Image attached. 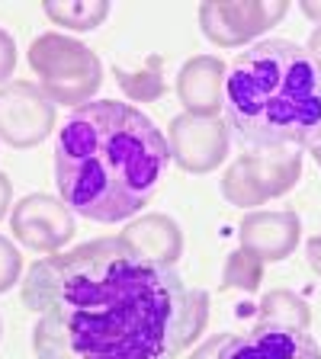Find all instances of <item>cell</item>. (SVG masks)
I'll return each mask as SVG.
<instances>
[{
    "mask_svg": "<svg viewBox=\"0 0 321 359\" xmlns=\"http://www.w3.org/2000/svg\"><path fill=\"white\" fill-rule=\"evenodd\" d=\"M36 311V359H180L209 324V295L122 238L32 263L20 289Z\"/></svg>",
    "mask_w": 321,
    "mask_h": 359,
    "instance_id": "cell-1",
    "label": "cell"
},
{
    "mask_svg": "<svg viewBox=\"0 0 321 359\" xmlns=\"http://www.w3.org/2000/svg\"><path fill=\"white\" fill-rule=\"evenodd\" d=\"M171 164L167 135L138 106L93 100L71 109L55 142V183L71 212L126 222L157 193Z\"/></svg>",
    "mask_w": 321,
    "mask_h": 359,
    "instance_id": "cell-2",
    "label": "cell"
},
{
    "mask_svg": "<svg viewBox=\"0 0 321 359\" xmlns=\"http://www.w3.org/2000/svg\"><path fill=\"white\" fill-rule=\"evenodd\" d=\"M222 109L241 148H308L321 135V65L289 39H263L228 67Z\"/></svg>",
    "mask_w": 321,
    "mask_h": 359,
    "instance_id": "cell-3",
    "label": "cell"
},
{
    "mask_svg": "<svg viewBox=\"0 0 321 359\" xmlns=\"http://www.w3.org/2000/svg\"><path fill=\"white\" fill-rule=\"evenodd\" d=\"M30 67L52 103L81 109L103 83V65L93 48L71 36L45 32L30 45Z\"/></svg>",
    "mask_w": 321,
    "mask_h": 359,
    "instance_id": "cell-4",
    "label": "cell"
},
{
    "mask_svg": "<svg viewBox=\"0 0 321 359\" xmlns=\"http://www.w3.org/2000/svg\"><path fill=\"white\" fill-rule=\"evenodd\" d=\"M299 151H247L222 177V196L238 209H257L299 183Z\"/></svg>",
    "mask_w": 321,
    "mask_h": 359,
    "instance_id": "cell-5",
    "label": "cell"
},
{
    "mask_svg": "<svg viewBox=\"0 0 321 359\" xmlns=\"http://www.w3.org/2000/svg\"><path fill=\"white\" fill-rule=\"evenodd\" d=\"M55 132V103L32 81L0 87V138L10 148H36Z\"/></svg>",
    "mask_w": 321,
    "mask_h": 359,
    "instance_id": "cell-6",
    "label": "cell"
},
{
    "mask_svg": "<svg viewBox=\"0 0 321 359\" xmlns=\"http://www.w3.org/2000/svg\"><path fill=\"white\" fill-rule=\"evenodd\" d=\"M228 126L218 116L180 112L167 126L171 161L187 173H209L228 157Z\"/></svg>",
    "mask_w": 321,
    "mask_h": 359,
    "instance_id": "cell-7",
    "label": "cell"
},
{
    "mask_svg": "<svg viewBox=\"0 0 321 359\" xmlns=\"http://www.w3.org/2000/svg\"><path fill=\"white\" fill-rule=\"evenodd\" d=\"M13 238L36 254H58L67 241L74 238V215L61 199L48 193H32L16 202L10 212Z\"/></svg>",
    "mask_w": 321,
    "mask_h": 359,
    "instance_id": "cell-8",
    "label": "cell"
},
{
    "mask_svg": "<svg viewBox=\"0 0 321 359\" xmlns=\"http://www.w3.org/2000/svg\"><path fill=\"white\" fill-rule=\"evenodd\" d=\"M286 4H202L199 26L202 36L222 48L251 42L263 29L277 26L286 16Z\"/></svg>",
    "mask_w": 321,
    "mask_h": 359,
    "instance_id": "cell-9",
    "label": "cell"
},
{
    "mask_svg": "<svg viewBox=\"0 0 321 359\" xmlns=\"http://www.w3.org/2000/svg\"><path fill=\"white\" fill-rule=\"evenodd\" d=\"M218 359H321V346L308 330L257 324L244 334H228Z\"/></svg>",
    "mask_w": 321,
    "mask_h": 359,
    "instance_id": "cell-10",
    "label": "cell"
},
{
    "mask_svg": "<svg viewBox=\"0 0 321 359\" xmlns=\"http://www.w3.org/2000/svg\"><path fill=\"white\" fill-rule=\"evenodd\" d=\"M302 222L292 209L247 212L241 222V250L261 263H280L299 247Z\"/></svg>",
    "mask_w": 321,
    "mask_h": 359,
    "instance_id": "cell-11",
    "label": "cell"
},
{
    "mask_svg": "<svg viewBox=\"0 0 321 359\" xmlns=\"http://www.w3.org/2000/svg\"><path fill=\"white\" fill-rule=\"evenodd\" d=\"M225 65L216 55H196L177 74V97L190 116H218L225 100Z\"/></svg>",
    "mask_w": 321,
    "mask_h": 359,
    "instance_id": "cell-12",
    "label": "cell"
},
{
    "mask_svg": "<svg viewBox=\"0 0 321 359\" xmlns=\"http://www.w3.org/2000/svg\"><path fill=\"white\" fill-rule=\"evenodd\" d=\"M132 250H138L142 257L155 263H164L173 266L183 254V234H180V224L167 215H142L129 224L126 231L119 234Z\"/></svg>",
    "mask_w": 321,
    "mask_h": 359,
    "instance_id": "cell-13",
    "label": "cell"
},
{
    "mask_svg": "<svg viewBox=\"0 0 321 359\" xmlns=\"http://www.w3.org/2000/svg\"><path fill=\"white\" fill-rule=\"evenodd\" d=\"M112 74H116V81H119L122 93H126L129 100H135V103H151V100H157V97H164L167 93L164 65H161L157 55H151L138 71H126L122 65H116L112 67Z\"/></svg>",
    "mask_w": 321,
    "mask_h": 359,
    "instance_id": "cell-14",
    "label": "cell"
},
{
    "mask_svg": "<svg viewBox=\"0 0 321 359\" xmlns=\"http://www.w3.org/2000/svg\"><path fill=\"white\" fill-rule=\"evenodd\" d=\"M261 324H277V327L308 330L312 327V311L308 305L289 289H273L261 302Z\"/></svg>",
    "mask_w": 321,
    "mask_h": 359,
    "instance_id": "cell-15",
    "label": "cell"
},
{
    "mask_svg": "<svg viewBox=\"0 0 321 359\" xmlns=\"http://www.w3.org/2000/svg\"><path fill=\"white\" fill-rule=\"evenodd\" d=\"M45 16L52 22H58V26H65V29H97L100 22L110 16V4H103V0H90V4H55V0H45L42 4Z\"/></svg>",
    "mask_w": 321,
    "mask_h": 359,
    "instance_id": "cell-16",
    "label": "cell"
},
{
    "mask_svg": "<svg viewBox=\"0 0 321 359\" xmlns=\"http://www.w3.org/2000/svg\"><path fill=\"white\" fill-rule=\"evenodd\" d=\"M263 279V263L254 260V257L247 254V250H235L228 260H225V269H222V285L218 289H257Z\"/></svg>",
    "mask_w": 321,
    "mask_h": 359,
    "instance_id": "cell-17",
    "label": "cell"
},
{
    "mask_svg": "<svg viewBox=\"0 0 321 359\" xmlns=\"http://www.w3.org/2000/svg\"><path fill=\"white\" fill-rule=\"evenodd\" d=\"M20 273H22L20 250L0 234V295H4L7 289H13L16 279H20Z\"/></svg>",
    "mask_w": 321,
    "mask_h": 359,
    "instance_id": "cell-18",
    "label": "cell"
},
{
    "mask_svg": "<svg viewBox=\"0 0 321 359\" xmlns=\"http://www.w3.org/2000/svg\"><path fill=\"white\" fill-rule=\"evenodd\" d=\"M16 71V42L7 29H0V83H10Z\"/></svg>",
    "mask_w": 321,
    "mask_h": 359,
    "instance_id": "cell-19",
    "label": "cell"
},
{
    "mask_svg": "<svg viewBox=\"0 0 321 359\" xmlns=\"http://www.w3.org/2000/svg\"><path fill=\"white\" fill-rule=\"evenodd\" d=\"M225 340H228V334H216V337H209V340H206L202 346H196L193 356H190V359H218V356H222Z\"/></svg>",
    "mask_w": 321,
    "mask_h": 359,
    "instance_id": "cell-20",
    "label": "cell"
},
{
    "mask_svg": "<svg viewBox=\"0 0 321 359\" xmlns=\"http://www.w3.org/2000/svg\"><path fill=\"white\" fill-rule=\"evenodd\" d=\"M13 205V183L7 173H0V218L7 215V209Z\"/></svg>",
    "mask_w": 321,
    "mask_h": 359,
    "instance_id": "cell-21",
    "label": "cell"
},
{
    "mask_svg": "<svg viewBox=\"0 0 321 359\" xmlns=\"http://www.w3.org/2000/svg\"><path fill=\"white\" fill-rule=\"evenodd\" d=\"M306 257H308V266L315 269L321 276V234H315L312 241H308V247H306Z\"/></svg>",
    "mask_w": 321,
    "mask_h": 359,
    "instance_id": "cell-22",
    "label": "cell"
},
{
    "mask_svg": "<svg viewBox=\"0 0 321 359\" xmlns=\"http://www.w3.org/2000/svg\"><path fill=\"white\" fill-rule=\"evenodd\" d=\"M308 55H312L315 61H321V26L312 32V39H308Z\"/></svg>",
    "mask_w": 321,
    "mask_h": 359,
    "instance_id": "cell-23",
    "label": "cell"
},
{
    "mask_svg": "<svg viewBox=\"0 0 321 359\" xmlns=\"http://www.w3.org/2000/svg\"><path fill=\"white\" fill-rule=\"evenodd\" d=\"M302 13H306L308 20L321 22V4H302Z\"/></svg>",
    "mask_w": 321,
    "mask_h": 359,
    "instance_id": "cell-24",
    "label": "cell"
},
{
    "mask_svg": "<svg viewBox=\"0 0 321 359\" xmlns=\"http://www.w3.org/2000/svg\"><path fill=\"white\" fill-rule=\"evenodd\" d=\"M308 151H312V157H315V161H318V167H321V135H318V138H315L312 144H308Z\"/></svg>",
    "mask_w": 321,
    "mask_h": 359,
    "instance_id": "cell-25",
    "label": "cell"
},
{
    "mask_svg": "<svg viewBox=\"0 0 321 359\" xmlns=\"http://www.w3.org/2000/svg\"><path fill=\"white\" fill-rule=\"evenodd\" d=\"M0 334H4V324H0Z\"/></svg>",
    "mask_w": 321,
    "mask_h": 359,
    "instance_id": "cell-26",
    "label": "cell"
},
{
    "mask_svg": "<svg viewBox=\"0 0 321 359\" xmlns=\"http://www.w3.org/2000/svg\"><path fill=\"white\" fill-rule=\"evenodd\" d=\"M318 65H321V61H318Z\"/></svg>",
    "mask_w": 321,
    "mask_h": 359,
    "instance_id": "cell-27",
    "label": "cell"
}]
</instances>
